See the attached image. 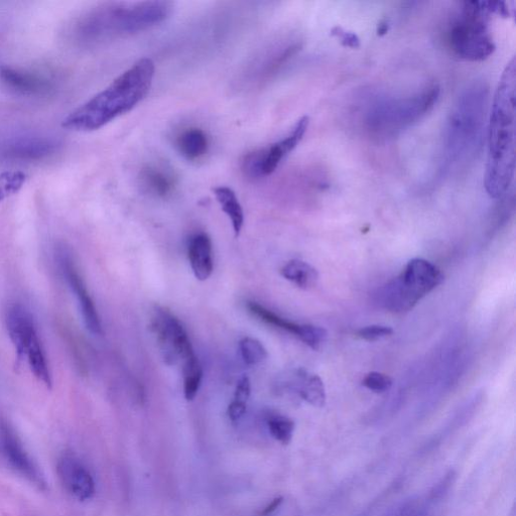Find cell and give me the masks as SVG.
I'll use <instances>...</instances> for the list:
<instances>
[{
    "label": "cell",
    "mask_w": 516,
    "mask_h": 516,
    "mask_svg": "<svg viewBox=\"0 0 516 516\" xmlns=\"http://www.w3.org/2000/svg\"><path fill=\"white\" fill-rule=\"evenodd\" d=\"M188 256L194 276L198 281H207L213 273V247L206 233H197L191 237Z\"/></svg>",
    "instance_id": "5bb4252c"
},
{
    "label": "cell",
    "mask_w": 516,
    "mask_h": 516,
    "mask_svg": "<svg viewBox=\"0 0 516 516\" xmlns=\"http://www.w3.org/2000/svg\"><path fill=\"white\" fill-rule=\"evenodd\" d=\"M7 327L18 360L22 361L29 343L38 334L35 319L26 307L16 304L8 310Z\"/></svg>",
    "instance_id": "7c38bea8"
},
{
    "label": "cell",
    "mask_w": 516,
    "mask_h": 516,
    "mask_svg": "<svg viewBox=\"0 0 516 516\" xmlns=\"http://www.w3.org/2000/svg\"><path fill=\"white\" fill-rule=\"evenodd\" d=\"M57 141L39 136H19L0 142V160L12 162L42 161L54 155Z\"/></svg>",
    "instance_id": "ba28073f"
},
{
    "label": "cell",
    "mask_w": 516,
    "mask_h": 516,
    "mask_svg": "<svg viewBox=\"0 0 516 516\" xmlns=\"http://www.w3.org/2000/svg\"><path fill=\"white\" fill-rule=\"evenodd\" d=\"M2 435L3 450L10 464L33 483L45 486V479L39 467L16 434L8 427H4Z\"/></svg>",
    "instance_id": "8fae6325"
},
{
    "label": "cell",
    "mask_w": 516,
    "mask_h": 516,
    "mask_svg": "<svg viewBox=\"0 0 516 516\" xmlns=\"http://www.w3.org/2000/svg\"><path fill=\"white\" fill-rule=\"evenodd\" d=\"M393 328L389 326L372 325L357 331V336L365 341L374 342L392 336Z\"/></svg>",
    "instance_id": "4316f807"
},
{
    "label": "cell",
    "mask_w": 516,
    "mask_h": 516,
    "mask_svg": "<svg viewBox=\"0 0 516 516\" xmlns=\"http://www.w3.org/2000/svg\"><path fill=\"white\" fill-rule=\"evenodd\" d=\"M24 359L28 361L34 375L45 385L51 387V371L39 334L29 343L25 351Z\"/></svg>",
    "instance_id": "ffe728a7"
},
{
    "label": "cell",
    "mask_w": 516,
    "mask_h": 516,
    "mask_svg": "<svg viewBox=\"0 0 516 516\" xmlns=\"http://www.w3.org/2000/svg\"><path fill=\"white\" fill-rule=\"evenodd\" d=\"M485 2L465 3L459 19L449 33L453 52L468 61H483L495 51V44L488 29Z\"/></svg>",
    "instance_id": "5b68a950"
},
{
    "label": "cell",
    "mask_w": 516,
    "mask_h": 516,
    "mask_svg": "<svg viewBox=\"0 0 516 516\" xmlns=\"http://www.w3.org/2000/svg\"><path fill=\"white\" fill-rule=\"evenodd\" d=\"M60 264L64 276L77 298L87 329L94 335L102 334V325L97 309L72 258L65 252L61 253Z\"/></svg>",
    "instance_id": "30bf717a"
},
{
    "label": "cell",
    "mask_w": 516,
    "mask_h": 516,
    "mask_svg": "<svg viewBox=\"0 0 516 516\" xmlns=\"http://www.w3.org/2000/svg\"><path fill=\"white\" fill-rule=\"evenodd\" d=\"M515 57L507 64L496 89L489 121L484 185L493 199L503 197L515 174Z\"/></svg>",
    "instance_id": "6da1fadb"
},
{
    "label": "cell",
    "mask_w": 516,
    "mask_h": 516,
    "mask_svg": "<svg viewBox=\"0 0 516 516\" xmlns=\"http://www.w3.org/2000/svg\"><path fill=\"white\" fill-rule=\"evenodd\" d=\"M387 31H389V24H387V23L379 24L378 29H377V34L379 36L386 34Z\"/></svg>",
    "instance_id": "4dcf8cb0"
},
{
    "label": "cell",
    "mask_w": 516,
    "mask_h": 516,
    "mask_svg": "<svg viewBox=\"0 0 516 516\" xmlns=\"http://www.w3.org/2000/svg\"><path fill=\"white\" fill-rule=\"evenodd\" d=\"M284 497L275 498L268 506H266L260 513V516H269L273 514L283 503Z\"/></svg>",
    "instance_id": "f546056e"
},
{
    "label": "cell",
    "mask_w": 516,
    "mask_h": 516,
    "mask_svg": "<svg viewBox=\"0 0 516 516\" xmlns=\"http://www.w3.org/2000/svg\"><path fill=\"white\" fill-rule=\"evenodd\" d=\"M288 385L311 406L316 408L325 406L327 397L325 385L320 376L299 369L292 375L291 382Z\"/></svg>",
    "instance_id": "2e32d148"
},
{
    "label": "cell",
    "mask_w": 516,
    "mask_h": 516,
    "mask_svg": "<svg viewBox=\"0 0 516 516\" xmlns=\"http://www.w3.org/2000/svg\"><path fill=\"white\" fill-rule=\"evenodd\" d=\"M151 330L160 352L169 365H182L195 357V352L181 321L167 308L156 306L151 319Z\"/></svg>",
    "instance_id": "8992f818"
},
{
    "label": "cell",
    "mask_w": 516,
    "mask_h": 516,
    "mask_svg": "<svg viewBox=\"0 0 516 516\" xmlns=\"http://www.w3.org/2000/svg\"><path fill=\"white\" fill-rule=\"evenodd\" d=\"M0 84L23 96H41L51 90L48 80L3 63H0Z\"/></svg>",
    "instance_id": "4fadbf2b"
},
{
    "label": "cell",
    "mask_w": 516,
    "mask_h": 516,
    "mask_svg": "<svg viewBox=\"0 0 516 516\" xmlns=\"http://www.w3.org/2000/svg\"><path fill=\"white\" fill-rule=\"evenodd\" d=\"M331 35L338 38L344 47L357 49L360 47V39L352 32H347L341 27H335L331 31Z\"/></svg>",
    "instance_id": "f1b7e54d"
},
{
    "label": "cell",
    "mask_w": 516,
    "mask_h": 516,
    "mask_svg": "<svg viewBox=\"0 0 516 516\" xmlns=\"http://www.w3.org/2000/svg\"><path fill=\"white\" fill-rule=\"evenodd\" d=\"M184 396L188 402L193 401L199 390L203 378V369L197 356L183 364Z\"/></svg>",
    "instance_id": "44dd1931"
},
{
    "label": "cell",
    "mask_w": 516,
    "mask_h": 516,
    "mask_svg": "<svg viewBox=\"0 0 516 516\" xmlns=\"http://www.w3.org/2000/svg\"><path fill=\"white\" fill-rule=\"evenodd\" d=\"M176 147L184 159L197 162L209 152L210 141L203 129L190 127L177 137Z\"/></svg>",
    "instance_id": "e0dca14e"
},
{
    "label": "cell",
    "mask_w": 516,
    "mask_h": 516,
    "mask_svg": "<svg viewBox=\"0 0 516 516\" xmlns=\"http://www.w3.org/2000/svg\"><path fill=\"white\" fill-rule=\"evenodd\" d=\"M214 195L222 211L230 219L235 237H238L244 224V213L236 194L232 189L222 186L214 189Z\"/></svg>",
    "instance_id": "d6986e66"
},
{
    "label": "cell",
    "mask_w": 516,
    "mask_h": 516,
    "mask_svg": "<svg viewBox=\"0 0 516 516\" xmlns=\"http://www.w3.org/2000/svg\"><path fill=\"white\" fill-rule=\"evenodd\" d=\"M309 123L310 118L304 116L296 123L288 137L268 148L247 154L242 161L244 175L248 179L258 180L274 174L285 158L301 143L307 133Z\"/></svg>",
    "instance_id": "52a82bcc"
},
{
    "label": "cell",
    "mask_w": 516,
    "mask_h": 516,
    "mask_svg": "<svg viewBox=\"0 0 516 516\" xmlns=\"http://www.w3.org/2000/svg\"><path fill=\"white\" fill-rule=\"evenodd\" d=\"M240 353L247 365H257L269 357L268 350L261 341L251 337H244L239 342Z\"/></svg>",
    "instance_id": "7402d4cb"
},
{
    "label": "cell",
    "mask_w": 516,
    "mask_h": 516,
    "mask_svg": "<svg viewBox=\"0 0 516 516\" xmlns=\"http://www.w3.org/2000/svg\"><path fill=\"white\" fill-rule=\"evenodd\" d=\"M444 281L445 276L438 267L423 258H415L398 278L381 289L379 299L386 310L408 312Z\"/></svg>",
    "instance_id": "277c9868"
},
{
    "label": "cell",
    "mask_w": 516,
    "mask_h": 516,
    "mask_svg": "<svg viewBox=\"0 0 516 516\" xmlns=\"http://www.w3.org/2000/svg\"><path fill=\"white\" fill-rule=\"evenodd\" d=\"M251 394V383L246 375H243L237 382L234 399L231 404L246 407Z\"/></svg>",
    "instance_id": "83f0119b"
},
{
    "label": "cell",
    "mask_w": 516,
    "mask_h": 516,
    "mask_svg": "<svg viewBox=\"0 0 516 516\" xmlns=\"http://www.w3.org/2000/svg\"><path fill=\"white\" fill-rule=\"evenodd\" d=\"M271 435L281 444L289 445L295 432V423L283 416H273L268 421Z\"/></svg>",
    "instance_id": "cb8c5ba5"
},
{
    "label": "cell",
    "mask_w": 516,
    "mask_h": 516,
    "mask_svg": "<svg viewBox=\"0 0 516 516\" xmlns=\"http://www.w3.org/2000/svg\"><path fill=\"white\" fill-rule=\"evenodd\" d=\"M173 11L174 4L165 0L104 4L81 18L76 33L85 43L132 36L163 24Z\"/></svg>",
    "instance_id": "3957f363"
},
{
    "label": "cell",
    "mask_w": 516,
    "mask_h": 516,
    "mask_svg": "<svg viewBox=\"0 0 516 516\" xmlns=\"http://www.w3.org/2000/svg\"><path fill=\"white\" fill-rule=\"evenodd\" d=\"M155 72L151 59L138 61L104 90L72 111L63 120V127L78 133L94 132L132 111L149 94Z\"/></svg>",
    "instance_id": "7a4b0ae2"
},
{
    "label": "cell",
    "mask_w": 516,
    "mask_h": 516,
    "mask_svg": "<svg viewBox=\"0 0 516 516\" xmlns=\"http://www.w3.org/2000/svg\"><path fill=\"white\" fill-rule=\"evenodd\" d=\"M281 275L302 290H312L319 282L318 271L306 262L293 260L281 270Z\"/></svg>",
    "instance_id": "ac0fdd59"
},
{
    "label": "cell",
    "mask_w": 516,
    "mask_h": 516,
    "mask_svg": "<svg viewBox=\"0 0 516 516\" xmlns=\"http://www.w3.org/2000/svg\"><path fill=\"white\" fill-rule=\"evenodd\" d=\"M57 473L65 490L77 500L86 501L94 496V478L76 456L64 454L58 461Z\"/></svg>",
    "instance_id": "9c48e42d"
},
{
    "label": "cell",
    "mask_w": 516,
    "mask_h": 516,
    "mask_svg": "<svg viewBox=\"0 0 516 516\" xmlns=\"http://www.w3.org/2000/svg\"><path fill=\"white\" fill-rule=\"evenodd\" d=\"M328 338V332L319 326L303 325V330L300 340L309 346L311 349L317 351L322 348Z\"/></svg>",
    "instance_id": "d4e9b609"
},
{
    "label": "cell",
    "mask_w": 516,
    "mask_h": 516,
    "mask_svg": "<svg viewBox=\"0 0 516 516\" xmlns=\"http://www.w3.org/2000/svg\"><path fill=\"white\" fill-rule=\"evenodd\" d=\"M139 181L144 192L160 199L171 197L177 188L174 173L164 166L145 167L139 175Z\"/></svg>",
    "instance_id": "9a60e30c"
},
{
    "label": "cell",
    "mask_w": 516,
    "mask_h": 516,
    "mask_svg": "<svg viewBox=\"0 0 516 516\" xmlns=\"http://www.w3.org/2000/svg\"><path fill=\"white\" fill-rule=\"evenodd\" d=\"M27 175L11 171L0 173V202L16 195L25 186Z\"/></svg>",
    "instance_id": "603a6c76"
},
{
    "label": "cell",
    "mask_w": 516,
    "mask_h": 516,
    "mask_svg": "<svg viewBox=\"0 0 516 516\" xmlns=\"http://www.w3.org/2000/svg\"><path fill=\"white\" fill-rule=\"evenodd\" d=\"M362 385L375 394H384L392 389L393 379L383 373L374 371L364 377Z\"/></svg>",
    "instance_id": "484cf974"
}]
</instances>
